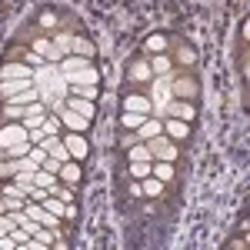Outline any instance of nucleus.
<instances>
[{
    "label": "nucleus",
    "mask_w": 250,
    "mask_h": 250,
    "mask_svg": "<svg viewBox=\"0 0 250 250\" xmlns=\"http://www.w3.org/2000/svg\"><path fill=\"white\" fill-rule=\"evenodd\" d=\"M130 160H154V154H150V147L147 144H130Z\"/></svg>",
    "instance_id": "nucleus-28"
},
{
    "label": "nucleus",
    "mask_w": 250,
    "mask_h": 250,
    "mask_svg": "<svg viewBox=\"0 0 250 250\" xmlns=\"http://www.w3.org/2000/svg\"><path fill=\"white\" fill-rule=\"evenodd\" d=\"M124 110H134V114L154 117V104H150V97H144V94H130L127 100H124Z\"/></svg>",
    "instance_id": "nucleus-10"
},
{
    "label": "nucleus",
    "mask_w": 250,
    "mask_h": 250,
    "mask_svg": "<svg viewBox=\"0 0 250 250\" xmlns=\"http://www.w3.org/2000/svg\"><path fill=\"white\" fill-rule=\"evenodd\" d=\"M34 50H37L47 63H60V60H63V57H60V50L54 47V40H47V37H37V40H34Z\"/></svg>",
    "instance_id": "nucleus-12"
},
{
    "label": "nucleus",
    "mask_w": 250,
    "mask_h": 250,
    "mask_svg": "<svg viewBox=\"0 0 250 250\" xmlns=\"http://www.w3.org/2000/svg\"><path fill=\"white\" fill-rule=\"evenodd\" d=\"M20 140H27V127L20 120H10L7 127H0V150L10 147V144H20Z\"/></svg>",
    "instance_id": "nucleus-4"
},
{
    "label": "nucleus",
    "mask_w": 250,
    "mask_h": 250,
    "mask_svg": "<svg viewBox=\"0 0 250 250\" xmlns=\"http://www.w3.org/2000/svg\"><path fill=\"white\" fill-rule=\"evenodd\" d=\"M27 63H30V67H43V63H47V60L40 57L37 50H30V54H27Z\"/></svg>",
    "instance_id": "nucleus-37"
},
{
    "label": "nucleus",
    "mask_w": 250,
    "mask_h": 250,
    "mask_svg": "<svg viewBox=\"0 0 250 250\" xmlns=\"http://www.w3.org/2000/svg\"><path fill=\"white\" fill-rule=\"evenodd\" d=\"M14 167H17V173H34L40 164H37V160H34L30 154H27V160H14Z\"/></svg>",
    "instance_id": "nucleus-31"
},
{
    "label": "nucleus",
    "mask_w": 250,
    "mask_h": 250,
    "mask_svg": "<svg viewBox=\"0 0 250 250\" xmlns=\"http://www.w3.org/2000/svg\"><path fill=\"white\" fill-rule=\"evenodd\" d=\"M170 90H173L177 100H193L200 87H197V80H190V77H170Z\"/></svg>",
    "instance_id": "nucleus-6"
},
{
    "label": "nucleus",
    "mask_w": 250,
    "mask_h": 250,
    "mask_svg": "<svg viewBox=\"0 0 250 250\" xmlns=\"http://www.w3.org/2000/svg\"><path fill=\"white\" fill-rule=\"evenodd\" d=\"M0 154H3V157H14V160H17V157H27V154H30V137H27V140H20V144H10V147H3Z\"/></svg>",
    "instance_id": "nucleus-20"
},
{
    "label": "nucleus",
    "mask_w": 250,
    "mask_h": 250,
    "mask_svg": "<svg viewBox=\"0 0 250 250\" xmlns=\"http://www.w3.org/2000/svg\"><path fill=\"white\" fill-rule=\"evenodd\" d=\"M54 47L60 50V57H67L70 47H74V37H70V34H54Z\"/></svg>",
    "instance_id": "nucleus-27"
},
{
    "label": "nucleus",
    "mask_w": 250,
    "mask_h": 250,
    "mask_svg": "<svg viewBox=\"0 0 250 250\" xmlns=\"http://www.w3.org/2000/svg\"><path fill=\"white\" fill-rule=\"evenodd\" d=\"M150 173L160 184H167V180H173V164L170 160H157V164H150Z\"/></svg>",
    "instance_id": "nucleus-18"
},
{
    "label": "nucleus",
    "mask_w": 250,
    "mask_h": 250,
    "mask_svg": "<svg viewBox=\"0 0 250 250\" xmlns=\"http://www.w3.org/2000/svg\"><path fill=\"white\" fill-rule=\"evenodd\" d=\"M70 97H83V100H94V97H97V83H70Z\"/></svg>",
    "instance_id": "nucleus-23"
},
{
    "label": "nucleus",
    "mask_w": 250,
    "mask_h": 250,
    "mask_svg": "<svg viewBox=\"0 0 250 250\" xmlns=\"http://www.w3.org/2000/svg\"><path fill=\"white\" fill-rule=\"evenodd\" d=\"M40 204H43V207H47V210L54 213V217H67V204H63V200H60V197H54V193H50V197H43V200H40Z\"/></svg>",
    "instance_id": "nucleus-21"
},
{
    "label": "nucleus",
    "mask_w": 250,
    "mask_h": 250,
    "mask_svg": "<svg viewBox=\"0 0 250 250\" xmlns=\"http://www.w3.org/2000/svg\"><path fill=\"white\" fill-rule=\"evenodd\" d=\"M40 167H43V170H50V173H57V170H60V160H54V157H47V160H43Z\"/></svg>",
    "instance_id": "nucleus-38"
},
{
    "label": "nucleus",
    "mask_w": 250,
    "mask_h": 250,
    "mask_svg": "<svg viewBox=\"0 0 250 250\" xmlns=\"http://www.w3.org/2000/svg\"><path fill=\"white\" fill-rule=\"evenodd\" d=\"M140 190L147 193V197H160V193H164V184H160L157 177H144V184H140Z\"/></svg>",
    "instance_id": "nucleus-26"
},
{
    "label": "nucleus",
    "mask_w": 250,
    "mask_h": 250,
    "mask_svg": "<svg viewBox=\"0 0 250 250\" xmlns=\"http://www.w3.org/2000/svg\"><path fill=\"white\" fill-rule=\"evenodd\" d=\"M144 120H147V114H134V110H124V117H120V124H124L127 130H137Z\"/></svg>",
    "instance_id": "nucleus-25"
},
{
    "label": "nucleus",
    "mask_w": 250,
    "mask_h": 250,
    "mask_svg": "<svg viewBox=\"0 0 250 250\" xmlns=\"http://www.w3.org/2000/svg\"><path fill=\"white\" fill-rule=\"evenodd\" d=\"M14 227H17V224H14V217H3V213H0V237H3V233H10Z\"/></svg>",
    "instance_id": "nucleus-35"
},
{
    "label": "nucleus",
    "mask_w": 250,
    "mask_h": 250,
    "mask_svg": "<svg viewBox=\"0 0 250 250\" xmlns=\"http://www.w3.org/2000/svg\"><path fill=\"white\" fill-rule=\"evenodd\" d=\"M87 63H90V60H87V57H77V54H67V57L60 60L57 67H60V74H63V80L70 83V80L77 77V74H80V70H83V67H87Z\"/></svg>",
    "instance_id": "nucleus-7"
},
{
    "label": "nucleus",
    "mask_w": 250,
    "mask_h": 250,
    "mask_svg": "<svg viewBox=\"0 0 250 250\" xmlns=\"http://www.w3.org/2000/svg\"><path fill=\"white\" fill-rule=\"evenodd\" d=\"M0 80H34V70H30V63H3L0 67Z\"/></svg>",
    "instance_id": "nucleus-9"
},
{
    "label": "nucleus",
    "mask_w": 250,
    "mask_h": 250,
    "mask_svg": "<svg viewBox=\"0 0 250 250\" xmlns=\"http://www.w3.org/2000/svg\"><path fill=\"white\" fill-rule=\"evenodd\" d=\"M60 127H63V124H60V117H57V114H47V120H43V127H40V130H43L47 137H50V134L57 137V130H60Z\"/></svg>",
    "instance_id": "nucleus-29"
},
{
    "label": "nucleus",
    "mask_w": 250,
    "mask_h": 250,
    "mask_svg": "<svg viewBox=\"0 0 250 250\" xmlns=\"http://www.w3.org/2000/svg\"><path fill=\"white\" fill-rule=\"evenodd\" d=\"M40 27H47V30H54V27H57V17H54L50 10H43V14H40Z\"/></svg>",
    "instance_id": "nucleus-34"
},
{
    "label": "nucleus",
    "mask_w": 250,
    "mask_h": 250,
    "mask_svg": "<svg viewBox=\"0 0 250 250\" xmlns=\"http://www.w3.org/2000/svg\"><path fill=\"white\" fill-rule=\"evenodd\" d=\"M150 63V70H154L157 77H164V74H170V57H164V54H154V57L147 60Z\"/></svg>",
    "instance_id": "nucleus-22"
},
{
    "label": "nucleus",
    "mask_w": 250,
    "mask_h": 250,
    "mask_svg": "<svg viewBox=\"0 0 250 250\" xmlns=\"http://www.w3.org/2000/svg\"><path fill=\"white\" fill-rule=\"evenodd\" d=\"M14 173H17V167H14V160L7 164V160L0 157V177H14Z\"/></svg>",
    "instance_id": "nucleus-36"
},
{
    "label": "nucleus",
    "mask_w": 250,
    "mask_h": 250,
    "mask_svg": "<svg viewBox=\"0 0 250 250\" xmlns=\"http://www.w3.org/2000/svg\"><path fill=\"white\" fill-rule=\"evenodd\" d=\"M57 173H50V170H43V167H37L34 170V187H43V190H50V193H57V180H54Z\"/></svg>",
    "instance_id": "nucleus-15"
},
{
    "label": "nucleus",
    "mask_w": 250,
    "mask_h": 250,
    "mask_svg": "<svg viewBox=\"0 0 250 250\" xmlns=\"http://www.w3.org/2000/svg\"><path fill=\"white\" fill-rule=\"evenodd\" d=\"M164 134L170 137V140H187L190 124H187V120H177V117H167V120H164Z\"/></svg>",
    "instance_id": "nucleus-11"
},
{
    "label": "nucleus",
    "mask_w": 250,
    "mask_h": 250,
    "mask_svg": "<svg viewBox=\"0 0 250 250\" xmlns=\"http://www.w3.org/2000/svg\"><path fill=\"white\" fill-rule=\"evenodd\" d=\"M67 107H70V110H77V114H83L87 120H94V114H97L94 100H83V97H67Z\"/></svg>",
    "instance_id": "nucleus-14"
},
{
    "label": "nucleus",
    "mask_w": 250,
    "mask_h": 250,
    "mask_svg": "<svg viewBox=\"0 0 250 250\" xmlns=\"http://www.w3.org/2000/svg\"><path fill=\"white\" fill-rule=\"evenodd\" d=\"M0 213H7V207H3V200H0Z\"/></svg>",
    "instance_id": "nucleus-41"
},
{
    "label": "nucleus",
    "mask_w": 250,
    "mask_h": 250,
    "mask_svg": "<svg viewBox=\"0 0 250 250\" xmlns=\"http://www.w3.org/2000/svg\"><path fill=\"white\" fill-rule=\"evenodd\" d=\"M57 173L67 180V184H80V164H77V160H63Z\"/></svg>",
    "instance_id": "nucleus-17"
},
{
    "label": "nucleus",
    "mask_w": 250,
    "mask_h": 250,
    "mask_svg": "<svg viewBox=\"0 0 250 250\" xmlns=\"http://www.w3.org/2000/svg\"><path fill=\"white\" fill-rule=\"evenodd\" d=\"M57 197L63 200V204H70V197H74V193H70V190H60V187H57Z\"/></svg>",
    "instance_id": "nucleus-40"
},
{
    "label": "nucleus",
    "mask_w": 250,
    "mask_h": 250,
    "mask_svg": "<svg viewBox=\"0 0 250 250\" xmlns=\"http://www.w3.org/2000/svg\"><path fill=\"white\" fill-rule=\"evenodd\" d=\"M150 104H154V117H164V107L173 100V90H170V74H164L160 80H150Z\"/></svg>",
    "instance_id": "nucleus-1"
},
{
    "label": "nucleus",
    "mask_w": 250,
    "mask_h": 250,
    "mask_svg": "<svg viewBox=\"0 0 250 250\" xmlns=\"http://www.w3.org/2000/svg\"><path fill=\"white\" fill-rule=\"evenodd\" d=\"M164 134V124H160V117H147L140 127H137V140H150V137Z\"/></svg>",
    "instance_id": "nucleus-13"
},
{
    "label": "nucleus",
    "mask_w": 250,
    "mask_h": 250,
    "mask_svg": "<svg viewBox=\"0 0 250 250\" xmlns=\"http://www.w3.org/2000/svg\"><path fill=\"white\" fill-rule=\"evenodd\" d=\"M63 147L70 150V157H74V160H83V157L90 154V144H87V137H83V134H77V130L63 137Z\"/></svg>",
    "instance_id": "nucleus-8"
},
{
    "label": "nucleus",
    "mask_w": 250,
    "mask_h": 250,
    "mask_svg": "<svg viewBox=\"0 0 250 250\" xmlns=\"http://www.w3.org/2000/svg\"><path fill=\"white\" fill-rule=\"evenodd\" d=\"M164 117H177V120H187L190 124L193 117H197V107H193L190 100H170L164 107Z\"/></svg>",
    "instance_id": "nucleus-5"
},
{
    "label": "nucleus",
    "mask_w": 250,
    "mask_h": 250,
    "mask_svg": "<svg viewBox=\"0 0 250 250\" xmlns=\"http://www.w3.org/2000/svg\"><path fill=\"white\" fill-rule=\"evenodd\" d=\"M70 54H77V57H94L97 50H94V43H90V40L87 37H74V47H70Z\"/></svg>",
    "instance_id": "nucleus-19"
},
{
    "label": "nucleus",
    "mask_w": 250,
    "mask_h": 250,
    "mask_svg": "<svg viewBox=\"0 0 250 250\" xmlns=\"http://www.w3.org/2000/svg\"><path fill=\"white\" fill-rule=\"evenodd\" d=\"M57 117H60L63 127H70V130H77V134H87V130H90V120H87L83 114H77V110H70L67 104L57 110Z\"/></svg>",
    "instance_id": "nucleus-3"
},
{
    "label": "nucleus",
    "mask_w": 250,
    "mask_h": 250,
    "mask_svg": "<svg viewBox=\"0 0 250 250\" xmlns=\"http://www.w3.org/2000/svg\"><path fill=\"white\" fill-rule=\"evenodd\" d=\"M23 110H27V107H17V104H7V107H3L7 120H23Z\"/></svg>",
    "instance_id": "nucleus-33"
},
{
    "label": "nucleus",
    "mask_w": 250,
    "mask_h": 250,
    "mask_svg": "<svg viewBox=\"0 0 250 250\" xmlns=\"http://www.w3.org/2000/svg\"><path fill=\"white\" fill-rule=\"evenodd\" d=\"M180 63H193V50L184 47V50H180Z\"/></svg>",
    "instance_id": "nucleus-39"
},
{
    "label": "nucleus",
    "mask_w": 250,
    "mask_h": 250,
    "mask_svg": "<svg viewBox=\"0 0 250 250\" xmlns=\"http://www.w3.org/2000/svg\"><path fill=\"white\" fill-rule=\"evenodd\" d=\"M97 80H100L97 67H94V63H87V67H83V70H80V74H77L74 80H70V83H97Z\"/></svg>",
    "instance_id": "nucleus-24"
},
{
    "label": "nucleus",
    "mask_w": 250,
    "mask_h": 250,
    "mask_svg": "<svg viewBox=\"0 0 250 250\" xmlns=\"http://www.w3.org/2000/svg\"><path fill=\"white\" fill-rule=\"evenodd\" d=\"M150 77H154V70H150V63H147V60H134V63H130V80L147 83Z\"/></svg>",
    "instance_id": "nucleus-16"
},
{
    "label": "nucleus",
    "mask_w": 250,
    "mask_h": 250,
    "mask_svg": "<svg viewBox=\"0 0 250 250\" xmlns=\"http://www.w3.org/2000/svg\"><path fill=\"white\" fill-rule=\"evenodd\" d=\"M147 147H150V154H154V160H177V147H173V140L167 134H157V137H150V140H144Z\"/></svg>",
    "instance_id": "nucleus-2"
},
{
    "label": "nucleus",
    "mask_w": 250,
    "mask_h": 250,
    "mask_svg": "<svg viewBox=\"0 0 250 250\" xmlns=\"http://www.w3.org/2000/svg\"><path fill=\"white\" fill-rule=\"evenodd\" d=\"M147 50H167V37H164V34L147 37Z\"/></svg>",
    "instance_id": "nucleus-32"
},
{
    "label": "nucleus",
    "mask_w": 250,
    "mask_h": 250,
    "mask_svg": "<svg viewBox=\"0 0 250 250\" xmlns=\"http://www.w3.org/2000/svg\"><path fill=\"white\" fill-rule=\"evenodd\" d=\"M130 173L137 180H144V177H150V164L147 160H130Z\"/></svg>",
    "instance_id": "nucleus-30"
}]
</instances>
